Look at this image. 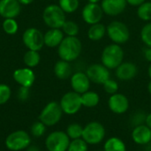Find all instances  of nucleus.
Listing matches in <instances>:
<instances>
[{
  "label": "nucleus",
  "instance_id": "nucleus-1",
  "mask_svg": "<svg viewBox=\"0 0 151 151\" xmlns=\"http://www.w3.org/2000/svg\"><path fill=\"white\" fill-rule=\"evenodd\" d=\"M82 44L77 36H66L58 47V54L60 59L73 62L81 54Z\"/></svg>",
  "mask_w": 151,
  "mask_h": 151
},
{
  "label": "nucleus",
  "instance_id": "nucleus-2",
  "mask_svg": "<svg viewBox=\"0 0 151 151\" xmlns=\"http://www.w3.org/2000/svg\"><path fill=\"white\" fill-rule=\"evenodd\" d=\"M124 60V50L119 44L111 43L107 45L102 51V64L109 70L116 69Z\"/></svg>",
  "mask_w": 151,
  "mask_h": 151
},
{
  "label": "nucleus",
  "instance_id": "nucleus-3",
  "mask_svg": "<svg viewBox=\"0 0 151 151\" xmlns=\"http://www.w3.org/2000/svg\"><path fill=\"white\" fill-rule=\"evenodd\" d=\"M106 136L104 126L99 121H90L83 127L82 139L88 145H98L102 143Z\"/></svg>",
  "mask_w": 151,
  "mask_h": 151
},
{
  "label": "nucleus",
  "instance_id": "nucleus-4",
  "mask_svg": "<svg viewBox=\"0 0 151 151\" xmlns=\"http://www.w3.org/2000/svg\"><path fill=\"white\" fill-rule=\"evenodd\" d=\"M42 19L50 28H62L66 20L65 12L58 4H49L43 10Z\"/></svg>",
  "mask_w": 151,
  "mask_h": 151
},
{
  "label": "nucleus",
  "instance_id": "nucleus-5",
  "mask_svg": "<svg viewBox=\"0 0 151 151\" xmlns=\"http://www.w3.org/2000/svg\"><path fill=\"white\" fill-rule=\"evenodd\" d=\"M63 114L64 112L59 103L51 101L48 103L42 110L39 115V120L46 127H54L61 120Z\"/></svg>",
  "mask_w": 151,
  "mask_h": 151
},
{
  "label": "nucleus",
  "instance_id": "nucleus-6",
  "mask_svg": "<svg viewBox=\"0 0 151 151\" xmlns=\"http://www.w3.org/2000/svg\"><path fill=\"white\" fill-rule=\"evenodd\" d=\"M106 34L109 38L116 44H124L130 39V30L128 27L119 20L111 21L106 27Z\"/></svg>",
  "mask_w": 151,
  "mask_h": 151
},
{
  "label": "nucleus",
  "instance_id": "nucleus-7",
  "mask_svg": "<svg viewBox=\"0 0 151 151\" xmlns=\"http://www.w3.org/2000/svg\"><path fill=\"white\" fill-rule=\"evenodd\" d=\"M5 147L11 151L27 150L31 144L29 134L25 130H17L11 133L5 139Z\"/></svg>",
  "mask_w": 151,
  "mask_h": 151
},
{
  "label": "nucleus",
  "instance_id": "nucleus-8",
  "mask_svg": "<svg viewBox=\"0 0 151 151\" xmlns=\"http://www.w3.org/2000/svg\"><path fill=\"white\" fill-rule=\"evenodd\" d=\"M70 138L64 131L51 132L45 139V147L48 151H67Z\"/></svg>",
  "mask_w": 151,
  "mask_h": 151
},
{
  "label": "nucleus",
  "instance_id": "nucleus-9",
  "mask_svg": "<svg viewBox=\"0 0 151 151\" xmlns=\"http://www.w3.org/2000/svg\"><path fill=\"white\" fill-rule=\"evenodd\" d=\"M59 104L63 112L66 115H74L78 113L83 107L81 95L74 91H69L63 95Z\"/></svg>",
  "mask_w": 151,
  "mask_h": 151
},
{
  "label": "nucleus",
  "instance_id": "nucleus-10",
  "mask_svg": "<svg viewBox=\"0 0 151 151\" xmlns=\"http://www.w3.org/2000/svg\"><path fill=\"white\" fill-rule=\"evenodd\" d=\"M43 34L35 27L26 29L22 35V42L24 45L31 50L39 51L44 45Z\"/></svg>",
  "mask_w": 151,
  "mask_h": 151
},
{
  "label": "nucleus",
  "instance_id": "nucleus-11",
  "mask_svg": "<svg viewBox=\"0 0 151 151\" xmlns=\"http://www.w3.org/2000/svg\"><path fill=\"white\" fill-rule=\"evenodd\" d=\"M86 74L91 82L98 85H103L107 80L111 78L110 71L103 64H92L87 70Z\"/></svg>",
  "mask_w": 151,
  "mask_h": 151
},
{
  "label": "nucleus",
  "instance_id": "nucleus-12",
  "mask_svg": "<svg viewBox=\"0 0 151 151\" xmlns=\"http://www.w3.org/2000/svg\"><path fill=\"white\" fill-rule=\"evenodd\" d=\"M108 107L111 112L117 115L126 113L130 107L129 99L127 96L121 93H116L110 96L108 99Z\"/></svg>",
  "mask_w": 151,
  "mask_h": 151
},
{
  "label": "nucleus",
  "instance_id": "nucleus-13",
  "mask_svg": "<svg viewBox=\"0 0 151 151\" xmlns=\"http://www.w3.org/2000/svg\"><path fill=\"white\" fill-rule=\"evenodd\" d=\"M104 12L98 4L88 3L82 9V19L88 25H94L99 23L104 16Z\"/></svg>",
  "mask_w": 151,
  "mask_h": 151
},
{
  "label": "nucleus",
  "instance_id": "nucleus-14",
  "mask_svg": "<svg viewBox=\"0 0 151 151\" xmlns=\"http://www.w3.org/2000/svg\"><path fill=\"white\" fill-rule=\"evenodd\" d=\"M13 80L24 88H31L35 81V74L29 67H22L16 69L12 73Z\"/></svg>",
  "mask_w": 151,
  "mask_h": 151
},
{
  "label": "nucleus",
  "instance_id": "nucleus-15",
  "mask_svg": "<svg viewBox=\"0 0 151 151\" xmlns=\"http://www.w3.org/2000/svg\"><path fill=\"white\" fill-rule=\"evenodd\" d=\"M70 83L73 91L81 95L89 90L91 81L86 74V73L76 72L72 74L70 78Z\"/></svg>",
  "mask_w": 151,
  "mask_h": 151
},
{
  "label": "nucleus",
  "instance_id": "nucleus-16",
  "mask_svg": "<svg viewBox=\"0 0 151 151\" xmlns=\"http://www.w3.org/2000/svg\"><path fill=\"white\" fill-rule=\"evenodd\" d=\"M21 12L18 0H0V16L4 19H15Z\"/></svg>",
  "mask_w": 151,
  "mask_h": 151
},
{
  "label": "nucleus",
  "instance_id": "nucleus-17",
  "mask_svg": "<svg viewBox=\"0 0 151 151\" xmlns=\"http://www.w3.org/2000/svg\"><path fill=\"white\" fill-rule=\"evenodd\" d=\"M116 77L122 81H128L135 78L138 73V67L133 62H122L115 69Z\"/></svg>",
  "mask_w": 151,
  "mask_h": 151
},
{
  "label": "nucleus",
  "instance_id": "nucleus-18",
  "mask_svg": "<svg viewBox=\"0 0 151 151\" xmlns=\"http://www.w3.org/2000/svg\"><path fill=\"white\" fill-rule=\"evenodd\" d=\"M131 138L136 145L146 146L151 142V129L145 124L133 127Z\"/></svg>",
  "mask_w": 151,
  "mask_h": 151
},
{
  "label": "nucleus",
  "instance_id": "nucleus-19",
  "mask_svg": "<svg viewBox=\"0 0 151 151\" xmlns=\"http://www.w3.org/2000/svg\"><path fill=\"white\" fill-rule=\"evenodd\" d=\"M127 4V0H102L101 7L105 14L118 16L126 10Z\"/></svg>",
  "mask_w": 151,
  "mask_h": 151
},
{
  "label": "nucleus",
  "instance_id": "nucleus-20",
  "mask_svg": "<svg viewBox=\"0 0 151 151\" xmlns=\"http://www.w3.org/2000/svg\"><path fill=\"white\" fill-rule=\"evenodd\" d=\"M64 35L65 34L61 28H50L43 35L44 45L50 48L58 47V45L65 38Z\"/></svg>",
  "mask_w": 151,
  "mask_h": 151
},
{
  "label": "nucleus",
  "instance_id": "nucleus-21",
  "mask_svg": "<svg viewBox=\"0 0 151 151\" xmlns=\"http://www.w3.org/2000/svg\"><path fill=\"white\" fill-rule=\"evenodd\" d=\"M54 73L56 77L59 80H66L71 78L73 74V69L70 62L65 60H58L54 65Z\"/></svg>",
  "mask_w": 151,
  "mask_h": 151
},
{
  "label": "nucleus",
  "instance_id": "nucleus-22",
  "mask_svg": "<svg viewBox=\"0 0 151 151\" xmlns=\"http://www.w3.org/2000/svg\"><path fill=\"white\" fill-rule=\"evenodd\" d=\"M104 151H127V145L125 142L117 136L109 137L104 143Z\"/></svg>",
  "mask_w": 151,
  "mask_h": 151
},
{
  "label": "nucleus",
  "instance_id": "nucleus-23",
  "mask_svg": "<svg viewBox=\"0 0 151 151\" xmlns=\"http://www.w3.org/2000/svg\"><path fill=\"white\" fill-rule=\"evenodd\" d=\"M81 104L86 108H95L100 103V96L95 91H87L81 95Z\"/></svg>",
  "mask_w": 151,
  "mask_h": 151
},
{
  "label": "nucleus",
  "instance_id": "nucleus-24",
  "mask_svg": "<svg viewBox=\"0 0 151 151\" xmlns=\"http://www.w3.org/2000/svg\"><path fill=\"white\" fill-rule=\"evenodd\" d=\"M106 34V27L102 23H96L91 25L88 30V37L94 42L100 41L104 37Z\"/></svg>",
  "mask_w": 151,
  "mask_h": 151
},
{
  "label": "nucleus",
  "instance_id": "nucleus-25",
  "mask_svg": "<svg viewBox=\"0 0 151 151\" xmlns=\"http://www.w3.org/2000/svg\"><path fill=\"white\" fill-rule=\"evenodd\" d=\"M23 61H24V64L26 65L27 67L33 68V67L37 66L41 61V56L39 54V51L28 50L24 54Z\"/></svg>",
  "mask_w": 151,
  "mask_h": 151
},
{
  "label": "nucleus",
  "instance_id": "nucleus-26",
  "mask_svg": "<svg viewBox=\"0 0 151 151\" xmlns=\"http://www.w3.org/2000/svg\"><path fill=\"white\" fill-rule=\"evenodd\" d=\"M66 134L70 138V140H76V139H81L82 137V133H83V127L79 124V123H71L70 125L67 126L66 130H65Z\"/></svg>",
  "mask_w": 151,
  "mask_h": 151
},
{
  "label": "nucleus",
  "instance_id": "nucleus-27",
  "mask_svg": "<svg viewBox=\"0 0 151 151\" xmlns=\"http://www.w3.org/2000/svg\"><path fill=\"white\" fill-rule=\"evenodd\" d=\"M137 16L143 21L151 20V2H144L137 8Z\"/></svg>",
  "mask_w": 151,
  "mask_h": 151
},
{
  "label": "nucleus",
  "instance_id": "nucleus-28",
  "mask_svg": "<svg viewBox=\"0 0 151 151\" xmlns=\"http://www.w3.org/2000/svg\"><path fill=\"white\" fill-rule=\"evenodd\" d=\"M58 5L65 13L74 12L80 5L79 0H58Z\"/></svg>",
  "mask_w": 151,
  "mask_h": 151
},
{
  "label": "nucleus",
  "instance_id": "nucleus-29",
  "mask_svg": "<svg viewBox=\"0 0 151 151\" xmlns=\"http://www.w3.org/2000/svg\"><path fill=\"white\" fill-rule=\"evenodd\" d=\"M2 28L9 35H15L19 30V25L15 19H4L2 24Z\"/></svg>",
  "mask_w": 151,
  "mask_h": 151
},
{
  "label": "nucleus",
  "instance_id": "nucleus-30",
  "mask_svg": "<svg viewBox=\"0 0 151 151\" xmlns=\"http://www.w3.org/2000/svg\"><path fill=\"white\" fill-rule=\"evenodd\" d=\"M62 31L65 35H66V36H77L80 28L76 22L73 20H65L62 27Z\"/></svg>",
  "mask_w": 151,
  "mask_h": 151
},
{
  "label": "nucleus",
  "instance_id": "nucleus-31",
  "mask_svg": "<svg viewBox=\"0 0 151 151\" xmlns=\"http://www.w3.org/2000/svg\"><path fill=\"white\" fill-rule=\"evenodd\" d=\"M88 146L82 138L71 140L67 151H88Z\"/></svg>",
  "mask_w": 151,
  "mask_h": 151
},
{
  "label": "nucleus",
  "instance_id": "nucleus-32",
  "mask_svg": "<svg viewBox=\"0 0 151 151\" xmlns=\"http://www.w3.org/2000/svg\"><path fill=\"white\" fill-rule=\"evenodd\" d=\"M46 127H47L42 122H41L40 120L34 122L30 127V132H31L32 136H34L35 138L42 137L46 132Z\"/></svg>",
  "mask_w": 151,
  "mask_h": 151
},
{
  "label": "nucleus",
  "instance_id": "nucleus-33",
  "mask_svg": "<svg viewBox=\"0 0 151 151\" xmlns=\"http://www.w3.org/2000/svg\"><path fill=\"white\" fill-rule=\"evenodd\" d=\"M146 116L147 114L142 111H135L134 113L132 114V116L129 119L130 124L133 127H135L137 126L140 125H143L145 124V119H146Z\"/></svg>",
  "mask_w": 151,
  "mask_h": 151
},
{
  "label": "nucleus",
  "instance_id": "nucleus-34",
  "mask_svg": "<svg viewBox=\"0 0 151 151\" xmlns=\"http://www.w3.org/2000/svg\"><path fill=\"white\" fill-rule=\"evenodd\" d=\"M141 39L147 47L151 48V22L142 27L141 30Z\"/></svg>",
  "mask_w": 151,
  "mask_h": 151
},
{
  "label": "nucleus",
  "instance_id": "nucleus-35",
  "mask_svg": "<svg viewBox=\"0 0 151 151\" xmlns=\"http://www.w3.org/2000/svg\"><path fill=\"white\" fill-rule=\"evenodd\" d=\"M103 87H104V90L110 96L113 95V94H116L118 93L119 91V83L113 80V79H109L107 80L104 84H103Z\"/></svg>",
  "mask_w": 151,
  "mask_h": 151
},
{
  "label": "nucleus",
  "instance_id": "nucleus-36",
  "mask_svg": "<svg viewBox=\"0 0 151 151\" xmlns=\"http://www.w3.org/2000/svg\"><path fill=\"white\" fill-rule=\"evenodd\" d=\"M12 96L11 88L4 83H0V105L5 104Z\"/></svg>",
  "mask_w": 151,
  "mask_h": 151
},
{
  "label": "nucleus",
  "instance_id": "nucleus-37",
  "mask_svg": "<svg viewBox=\"0 0 151 151\" xmlns=\"http://www.w3.org/2000/svg\"><path fill=\"white\" fill-rule=\"evenodd\" d=\"M28 96H29V88L20 87L19 89L18 90V97H19V99L21 100V101H25L26 99H27Z\"/></svg>",
  "mask_w": 151,
  "mask_h": 151
},
{
  "label": "nucleus",
  "instance_id": "nucleus-38",
  "mask_svg": "<svg viewBox=\"0 0 151 151\" xmlns=\"http://www.w3.org/2000/svg\"><path fill=\"white\" fill-rule=\"evenodd\" d=\"M143 56L145 58V59L151 63V48L150 47H146L145 49H143Z\"/></svg>",
  "mask_w": 151,
  "mask_h": 151
},
{
  "label": "nucleus",
  "instance_id": "nucleus-39",
  "mask_svg": "<svg viewBox=\"0 0 151 151\" xmlns=\"http://www.w3.org/2000/svg\"><path fill=\"white\" fill-rule=\"evenodd\" d=\"M145 2V0H127V3L132 6H139L142 4H143Z\"/></svg>",
  "mask_w": 151,
  "mask_h": 151
},
{
  "label": "nucleus",
  "instance_id": "nucleus-40",
  "mask_svg": "<svg viewBox=\"0 0 151 151\" xmlns=\"http://www.w3.org/2000/svg\"><path fill=\"white\" fill-rule=\"evenodd\" d=\"M145 125L151 129V112L150 113H148V114H147V116H146Z\"/></svg>",
  "mask_w": 151,
  "mask_h": 151
},
{
  "label": "nucleus",
  "instance_id": "nucleus-41",
  "mask_svg": "<svg viewBox=\"0 0 151 151\" xmlns=\"http://www.w3.org/2000/svg\"><path fill=\"white\" fill-rule=\"evenodd\" d=\"M20 4H23V5H27V4H32L35 0H18Z\"/></svg>",
  "mask_w": 151,
  "mask_h": 151
},
{
  "label": "nucleus",
  "instance_id": "nucleus-42",
  "mask_svg": "<svg viewBox=\"0 0 151 151\" xmlns=\"http://www.w3.org/2000/svg\"><path fill=\"white\" fill-rule=\"evenodd\" d=\"M27 151H39V149L36 146H29L27 149Z\"/></svg>",
  "mask_w": 151,
  "mask_h": 151
},
{
  "label": "nucleus",
  "instance_id": "nucleus-43",
  "mask_svg": "<svg viewBox=\"0 0 151 151\" xmlns=\"http://www.w3.org/2000/svg\"><path fill=\"white\" fill-rule=\"evenodd\" d=\"M147 88H148V92L150 93V95H151V80H150V81L148 83V87H147Z\"/></svg>",
  "mask_w": 151,
  "mask_h": 151
},
{
  "label": "nucleus",
  "instance_id": "nucleus-44",
  "mask_svg": "<svg viewBox=\"0 0 151 151\" xmlns=\"http://www.w3.org/2000/svg\"><path fill=\"white\" fill-rule=\"evenodd\" d=\"M148 75H149V77L150 78L151 80V63L150 65H149V68H148Z\"/></svg>",
  "mask_w": 151,
  "mask_h": 151
},
{
  "label": "nucleus",
  "instance_id": "nucleus-45",
  "mask_svg": "<svg viewBox=\"0 0 151 151\" xmlns=\"http://www.w3.org/2000/svg\"><path fill=\"white\" fill-rule=\"evenodd\" d=\"M88 3H93V4H98L101 0H88Z\"/></svg>",
  "mask_w": 151,
  "mask_h": 151
},
{
  "label": "nucleus",
  "instance_id": "nucleus-46",
  "mask_svg": "<svg viewBox=\"0 0 151 151\" xmlns=\"http://www.w3.org/2000/svg\"><path fill=\"white\" fill-rule=\"evenodd\" d=\"M97 151H104V150H97Z\"/></svg>",
  "mask_w": 151,
  "mask_h": 151
},
{
  "label": "nucleus",
  "instance_id": "nucleus-47",
  "mask_svg": "<svg viewBox=\"0 0 151 151\" xmlns=\"http://www.w3.org/2000/svg\"><path fill=\"white\" fill-rule=\"evenodd\" d=\"M150 109H151V103H150Z\"/></svg>",
  "mask_w": 151,
  "mask_h": 151
},
{
  "label": "nucleus",
  "instance_id": "nucleus-48",
  "mask_svg": "<svg viewBox=\"0 0 151 151\" xmlns=\"http://www.w3.org/2000/svg\"><path fill=\"white\" fill-rule=\"evenodd\" d=\"M150 2H151V0H150Z\"/></svg>",
  "mask_w": 151,
  "mask_h": 151
}]
</instances>
